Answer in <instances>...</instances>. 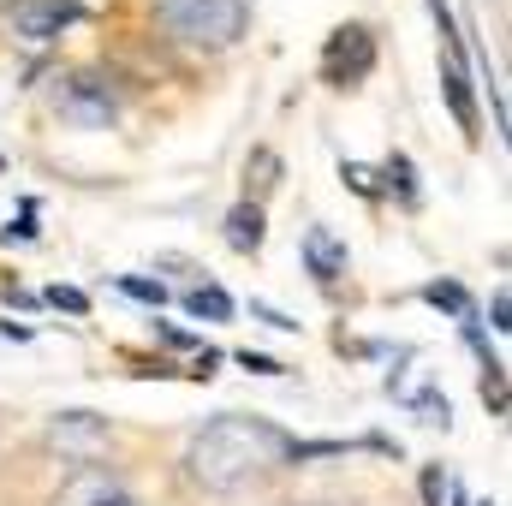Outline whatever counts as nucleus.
Masks as SVG:
<instances>
[{"instance_id": "22", "label": "nucleus", "mask_w": 512, "mask_h": 506, "mask_svg": "<svg viewBox=\"0 0 512 506\" xmlns=\"http://www.w3.org/2000/svg\"><path fill=\"white\" fill-rule=\"evenodd\" d=\"M483 506H495V501H483Z\"/></svg>"}, {"instance_id": "12", "label": "nucleus", "mask_w": 512, "mask_h": 506, "mask_svg": "<svg viewBox=\"0 0 512 506\" xmlns=\"http://www.w3.org/2000/svg\"><path fill=\"white\" fill-rule=\"evenodd\" d=\"M423 298H429L435 310H453L459 322H471V304H465V286H453V280H435V286H423Z\"/></svg>"}, {"instance_id": "3", "label": "nucleus", "mask_w": 512, "mask_h": 506, "mask_svg": "<svg viewBox=\"0 0 512 506\" xmlns=\"http://www.w3.org/2000/svg\"><path fill=\"white\" fill-rule=\"evenodd\" d=\"M54 108H60V120H72V126H114L120 96H114V84H108L102 72H66V78L54 84Z\"/></svg>"}, {"instance_id": "24", "label": "nucleus", "mask_w": 512, "mask_h": 506, "mask_svg": "<svg viewBox=\"0 0 512 506\" xmlns=\"http://www.w3.org/2000/svg\"><path fill=\"white\" fill-rule=\"evenodd\" d=\"M6 6H12V0H6Z\"/></svg>"}, {"instance_id": "13", "label": "nucleus", "mask_w": 512, "mask_h": 506, "mask_svg": "<svg viewBox=\"0 0 512 506\" xmlns=\"http://www.w3.org/2000/svg\"><path fill=\"white\" fill-rule=\"evenodd\" d=\"M114 286H120L126 298H143V304H167V286H161V280H143V274H120Z\"/></svg>"}, {"instance_id": "23", "label": "nucleus", "mask_w": 512, "mask_h": 506, "mask_svg": "<svg viewBox=\"0 0 512 506\" xmlns=\"http://www.w3.org/2000/svg\"><path fill=\"white\" fill-rule=\"evenodd\" d=\"M0 167H6V161H0Z\"/></svg>"}, {"instance_id": "8", "label": "nucleus", "mask_w": 512, "mask_h": 506, "mask_svg": "<svg viewBox=\"0 0 512 506\" xmlns=\"http://www.w3.org/2000/svg\"><path fill=\"white\" fill-rule=\"evenodd\" d=\"M298 251H304V268H310V280H322V286H334L340 274H346V239H334L322 221L316 227H304V239H298Z\"/></svg>"}, {"instance_id": "6", "label": "nucleus", "mask_w": 512, "mask_h": 506, "mask_svg": "<svg viewBox=\"0 0 512 506\" xmlns=\"http://www.w3.org/2000/svg\"><path fill=\"white\" fill-rule=\"evenodd\" d=\"M78 18H84L78 0H18V6H12V30H18L24 42H54V36L72 30Z\"/></svg>"}, {"instance_id": "20", "label": "nucleus", "mask_w": 512, "mask_h": 506, "mask_svg": "<svg viewBox=\"0 0 512 506\" xmlns=\"http://www.w3.org/2000/svg\"><path fill=\"white\" fill-rule=\"evenodd\" d=\"M0 239H6V245H12V239H36V221H30V209H24V215H18V221L0 233Z\"/></svg>"}, {"instance_id": "5", "label": "nucleus", "mask_w": 512, "mask_h": 506, "mask_svg": "<svg viewBox=\"0 0 512 506\" xmlns=\"http://www.w3.org/2000/svg\"><path fill=\"white\" fill-rule=\"evenodd\" d=\"M48 506H137V501H131V489L108 471V465H78V471L54 489Z\"/></svg>"}, {"instance_id": "21", "label": "nucleus", "mask_w": 512, "mask_h": 506, "mask_svg": "<svg viewBox=\"0 0 512 506\" xmlns=\"http://www.w3.org/2000/svg\"><path fill=\"white\" fill-rule=\"evenodd\" d=\"M507 316H512V298H507V292H495V328H512Z\"/></svg>"}, {"instance_id": "10", "label": "nucleus", "mask_w": 512, "mask_h": 506, "mask_svg": "<svg viewBox=\"0 0 512 506\" xmlns=\"http://www.w3.org/2000/svg\"><path fill=\"white\" fill-rule=\"evenodd\" d=\"M185 310H191L197 322H233L239 304H233L221 286H191V292H185Z\"/></svg>"}, {"instance_id": "18", "label": "nucleus", "mask_w": 512, "mask_h": 506, "mask_svg": "<svg viewBox=\"0 0 512 506\" xmlns=\"http://www.w3.org/2000/svg\"><path fill=\"white\" fill-rule=\"evenodd\" d=\"M441 501H447V477L435 465H423V506H441Z\"/></svg>"}, {"instance_id": "19", "label": "nucleus", "mask_w": 512, "mask_h": 506, "mask_svg": "<svg viewBox=\"0 0 512 506\" xmlns=\"http://www.w3.org/2000/svg\"><path fill=\"white\" fill-rule=\"evenodd\" d=\"M239 364H245L251 376H286V364H274V358H262V352H239Z\"/></svg>"}, {"instance_id": "9", "label": "nucleus", "mask_w": 512, "mask_h": 506, "mask_svg": "<svg viewBox=\"0 0 512 506\" xmlns=\"http://www.w3.org/2000/svg\"><path fill=\"white\" fill-rule=\"evenodd\" d=\"M221 227H227V245H233L239 256H256V251H262V203H256V197L233 203Z\"/></svg>"}, {"instance_id": "7", "label": "nucleus", "mask_w": 512, "mask_h": 506, "mask_svg": "<svg viewBox=\"0 0 512 506\" xmlns=\"http://www.w3.org/2000/svg\"><path fill=\"white\" fill-rule=\"evenodd\" d=\"M48 441H54L60 453H78V459H90V453L108 441V423H102L96 411H60V417L48 423Z\"/></svg>"}, {"instance_id": "2", "label": "nucleus", "mask_w": 512, "mask_h": 506, "mask_svg": "<svg viewBox=\"0 0 512 506\" xmlns=\"http://www.w3.org/2000/svg\"><path fill=\"white\" fill-rule=\"evenodd\" d=\"M155 24L185 48H233L251 24V0H155Z\"/></svg>"}, {"instance_id": "17", "label": "nucleus", "mask_w": 512, "mask_h": 506, "mask_svg": "<svg viewBox=\"0 0 512 506\" xmlns=\"http://www.w3.org/2000/svg\"><path fill=\"white\" fill-rule=\"evenodd\" d=\"M340 173H346V185H352V191H358V197H376V173H370V167H364V161H346V167H340Z\"/></svg>"}, {"instance_id": "14", "label": "nucleus", "mask_w": 512, "mask_h": 506, "mask_svg": "<svg viewBox=\"0 0 512 506\" xmlns=\"http://www.w3.org/2000/svg\"><path fill=\"white\" fill-rule=\"evenodd\" d=\"M387 185H399V197L417 203V167H411L405 155H387Z\"/></svg>"}, {"instance_id": "16", "label": "nucleus", "mask_w": 512, "mask_h": 506, "mask_svg": "<svg viewBox=\"0 0 512 506\" xmlns=\"http://www.w3.org/2000/svg\"><path fill=\"white\" fill-rule=\"evenodd\" d=\"M251 316H256V322H268V328H280V334H298V322H292L286 310H274V304H262V298H251Z\"/></svg>"}, {"instance_id": "4", "label": "nucleus", "mask_w": 512, "mask_h": 506, "mask_svg": "<svg viewBox=\"0 0 512 506\" xmlns=\"http://www.w3.org/2000/svg\"><path fill=\"white\" fill-rule=\"evenodd\" d=\"M376 72V36L364 24H340L322 48V84L334 90H358L364 78Z\"/></svg>"}, {"instance_id": "15", "label": "nucleus", "mask_w": 512, "mask_h": 506, "mask_svg": "<svg viewBox=\"0 0 512 506\" xmlns=\"http://www.w3.org/2000/svg\"><path fill=\"white\" fill-rule=\"evenodd\" d=\"M42 298H48V304H54V310H66V316H84V310H90V298H84V292H78V286H48V292H42Z\"/></svg>"}, {"instance_id": "11", "label": "nucleus", "mask_w": 512, "mask_h": 506, "mask_svg": "<svg viewBox=\"0 0 512 506\" xmlns=\"http://www.w3.org/2000/svg\"><path fill=\"white\" fill-rule=\"evenodd\" d=\"M441 84H447V102H453L459 126L477 137V108H471V90H465V60H447V66H441Z\"/></svg>"}, {"instance_id": "1", "label": "nucleus", "mask_w": 512, "mask_h": 506, "mask_svg": "<svg viewBox=\"0 0 512 506\" xmlns=\"http://www.w3.org/2000/svg\"><path fill=\"white\" fill-rule=\"evenodd\" d=\"M286 447H292V441H286L268 417L221 411V417H209V423L191 435L185 471H191V483L209 489V495H239V489H251L256 477H268V471L286 459Z\"/></svg>"}]
</instances>
